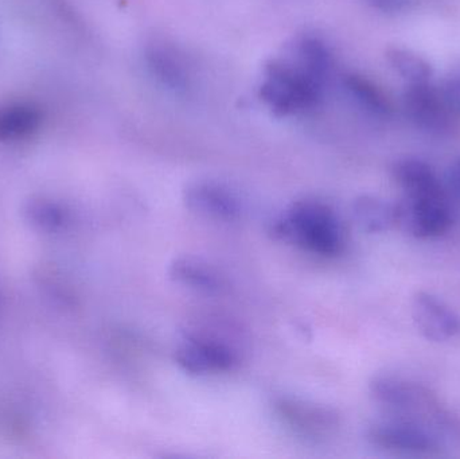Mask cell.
I'll use <instances>...</instances> for the list:
<instances>
[{"label": "cell", "mask_w": 460, "mask_h": 459, "mask_svg": "<svg viewBox=\"0 0 460 459\" xmlns=\"http://www.w3.org/2000/svg\"><path fill=\"white\" fill-rule=\"evenodd\" d=\"M332 69L329 46L315 35L295 37L262 69L259 94L278 116H295L318 107Z\"/></svg>", "instance_id": "1"}, {"label": "cell", "mask_w": 460, "mask_h": 459, "mask_svg": "<svg viewBox=\"0 0 460 459\" xmlns=\"http://www.w3.org/2000/svg\"><path fill=\"white\" fill-rule=\"evenodd\" d=\"M270 234L314 255L332 258L345 250V229L335 210L316 199L289 205L270 223Z\"/></svg>", "instance_id": "2"}, {"label": "cell", "mask_w": 460, "mask_h": 459, "mask_svg": "<svg viewBox=\"0 0 460 459\" xmlns=\"http://www.w3.org/2000/svg\"><path fill=\"white\" fill-rule=\"evenodd\" d=\"M454 223L447 194L442 196H402L394 204V226L415 239L442 236Z\"/></svg>", "instance_id": "3"}, {"label": "cell", "mask_w": 460, "mask_h": 459, "mask_svg": "<svg viewBox=\"0 0 460 459\" xmlns=\"http://www.w3.org/2000/svg\"><path fill=\"white\" fill-rule=\"evenodd\" d=\"M175 363L190 375L226 374L240 364V353L221 337L188 333L174 352Z\"/></svg>", "instance_id": "4"}, {"label": "cell", "mask_w": 460, "mask_h": 459, "mask_svg": "<svg viewBox=\"0 0 460 459\" xmlns=\"http://www.w3.org/2000/svg\"><path fill=\"white\" fill-rule=\"evenodd\" d=\"M369 391L376 403L394 414H435L439 411L437 398L429 388L402 377L388 375L373 377Z\"/></svg>", "instance_id": "5"}, {"label": "cell", "mask_w": 460, "mask_h": 459, "mask_svg": "<svg viewBox=\"0 0 460 459\" xmlns=\"http://www.w3.org/2000/svg\"><path fill=\"white\" fill-rule=\"evenodd\" d=\"M370 445L388 452L431 453L438 449V438L429 428L411 418H392L380 420L367 428Z\"/></svg>", "instance_id": "6"}, {"label": "cell", "mask_w": 460, "mask_h": 459, "mask_svg": "<svg viewBox=\"0 0 460 459\" xmlns=\"http://www.w3.org/2000/svg\"><path fill=\"white\" fill-rule=\"evenodd\" d=\"M405 115L418 128L431 134H446L454 127V115L442 89L431 83L411 84L402 94Z\"/></svg>", "instance_id": "7"}, {"label": "cell", "mask_w": 460, "mask_h": 459, "mask_svg": "<svg viewBox=\"0 0 460 459\" xmlns=\"http://www.w3.org/2000/svg\"><path fill=\"white\" fill-rule=\"evenodd\" d=\"M273 410L284 425L308 438L330 436L340 425V415L334 410L302 399L281 396Z\"/></svg>", "instance_id": "8"}, {"label": "cell", "mask_w": 460, "mask_h": 459, "mask_svg": "<svg viewBox=\"0 0 460 459\" xmlns=\"http://www.w3.org/2000/svg\"><path fill=\"white\" fill-rule=\"evenodd\" d=\"M411 314L419 333L429 341L447 342L460 334L459 314L427 291L412 296Z\"/></svg>", "instance_id": "9"}, {"label": "cell", "mask_w": 460, "mask_h": 459, "mask_svg": "<svg viewBox=\"0 0 460 459\" xmlns=\"http://www.w3.org/2000/svg\"><path fill=\"white\" fill-rule=\"evenodd\" d=\"M183 201L189 210L212 220L232 223L241 216L237 197L224 185L216 182H194L186 188Z\"/></svg>", "instance_id": "10"}, {"label": "cell", "mask_w": 460, "mask_h": 459, "mask_svg": "<svg viewBox=\"0 0 460 459\" xmlns=\"http://www.w3.org/2000/svg\"><path fill=\"white\" fill-rule=\"evenodd\" d=\"M392 177L402 189L404 196L424 197L447 194L435 170L420 159H400L392 167Z\"/></svg>", "instance_id": "11"}, {"label": "cell", "mask_w": 460, "mask_h": 459, "mask_svg": "<svg viewBox=\"0 0 460 459\" xmlns=\"http://www.w3.org/2000/svg\"><path fill=\"white\" fill-rule=\"evenodd\" d=\"M169 274L178 285L199 293L218 294L226 287L223 278L212 267L196 259H175L170 264Z\"/></svg>", "instance_id": "12"}, {"label": "cell", "mask_w": 460, "mask_h": 459, "mask_svg": "<svg viewBox=\"0 0 460 459\" xmlns=\"http://www.w3.org/2000/svg\"><path fill=\"white\" fill-rule=\"evenodd\" d=\"M358 225L369 234H383L394 226V204L375 196H361L353 205Z\"/></svg>", "instance_id": "13"}, {"label": "cell", "mask_w": 460, "mask_h": 459, "mask_svg": "<svg viewBox=\"0 0 460 459\" xmlns=\"http://www.w3.org/2000/svg\"><path fill=\"white\" fill-rule=\"evenodd\" d=\"M146 58L154 75H156L164 85L172 89H183L188 86L189 77L185 64L172 49L162 45L151 46Z\"/></svg>", "instance_id": "14"}, {"label": "cell", "mask_w": 460, "mask_h": 459, "mask_svg": "<svg viewBox=\"0 0 460 459\" xmlns=\"http://www.w3.org/2000/svg\"><path fill=\"white\" fill-rule=\"evenodd\" d=\"M345 86L357 104L376 118H389L394 112L391 102L377 85L358 75H348Z\"/></svg>", "instance_id": "15"}, {"label": "cell", "mask_w": 460, "mask_h": 459, "mask_svg": "<svg viewBox=\"0 0 460 459\" xmlns=\"http://www.w3.org/2000/svg\"><path fill=\"white\" fill-rule=\"evenodd\" d=\"M386 61L392 69L402 75L408 85L411 84L431 83L434 70L427 59L415 51L404 48H389L385 53Z\"/></svg>", "instance_id": "16"}, {"label": "cell", "mask_w": 460, "mask_h": 459, "mask_svg": "<svg viewBox=\"0 0 460 459\" xmlns=\"http://www.w3.org/2000/svg\"><path fill=\"white\" fill-rule=\"evenodd\" d=\"M40 121V112L27 105H15L0 110V140L26 137L38 128Z\"/></svg>", "instance_id": "17"}, {"label": "cell", "mask_w": 460, "mask_h": 459, "mask_svg": "<svg viewBox=\"0 0 460 459\" xmlns=\"http://www.w3.org/2000/svg\"><path fill=\"white\" fill-rule=\"evenodd\" d=\"M440 89L454 115L460 118V72L448 77Z\"/></svg>", "instance_id": "18"}, {"label": "cell", "mask_w": 460, "mask_h": 459, "mask_svg": "<svg viewBox=\"0 0 460 459\" xmlns=\"http://www.w3.org/2000/svg\"><path fill=\"white\" fill-rule=\"evenodd\" d=\"M367 5L385 13H400L407 11L413 0H364Z\"/></svg>", "instance_id": "19"}, {"label": "cell", "mask_w": 460, "mask_h": 459, "mask_svg": "<svg viewBox=\"0 0 460 459\" xmlns=\"http://www.w3.org/2000/svg\"><path fill=\"white\" fill-rule=\"evenodd\" d=\"M447 183L450 190L460 199V158L448 169Z\"/></svg>", "instance_id": "20"}]
</instances>
